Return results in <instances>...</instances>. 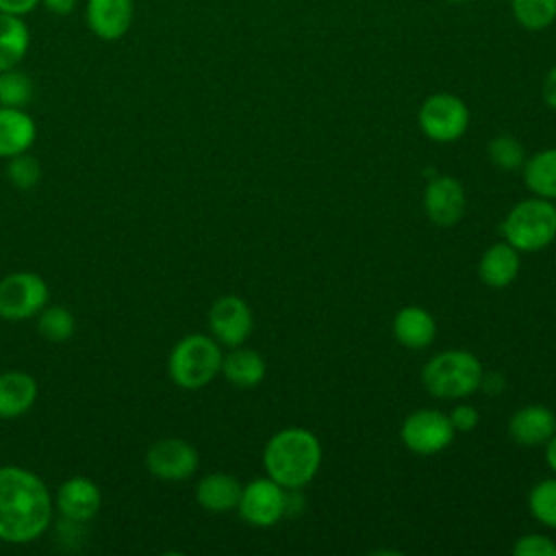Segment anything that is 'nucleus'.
<instances>
[{
    "label": "nucleus",
    "instance_id": "nucleus-1",
    "mask_svg": "<svg viewBox=\"0 0 556 556\" xmlns=\"http://www.w3.org/2000/svg\"><path fill=\"white\" fill-rule=\"evenodd\" d=\"M52 519L48 486L33 471L0 467V539L30 543L41 536Z\"/></svg>",
    "mask_w": 556,
    "mask_h": 556
},
{
    "label": "nucleus",
    "instance_id": "nucleus-2",
    "mask_svg": "<svg viewBox=\"0 0 556 556\" xmlns=\"http://www.w3.org/2000/svg\"><path fill=\"white\" fill-rule=\"evenodd\" d=\"M263 467L280 486L300 491L321 467V443L306 428H282L267 441L263 450Z\"/></svg>",
    "mask_w": 556,
    "mask_h": 556
},
{
    "label": "nucleus",
    "instance_id": "nucleus-3",
    "mask_svg": "<svg viewBox=\"0 0 556 556\" xmlns=\"http://www.w3.org/2000/svg\"><path fill=\"white\" fill-rule=\"evenodd\" d=\"M482 365L467 350H445L434 354L421 369V384L432 397L460 400L480 389Z\"/></svg>",
    "mask_w": 556,
    "mask_h": 556
},
{
    "label": "nucleus",
    "instance_id": "nucleus-4",
    "mask_svg": "<svg viewBox=\"0 0 556 556\" xmlns=\"http://www.w3.org/2000/svg\"><path fill=\"white\" fill-rule=\"evenodd\" d=\"M502 237L519 252L545 250L556 239L554 200L526 198L517 202L502 219Z\"/></svg>",
    "mask_w": 556,
    "mask_h": 556
},
{
    "label": "nucleus",
    "instance_id": "nucleus-5",
    "mask_svg": "<svg viewBox=\"0 0 556 556\" xmlns=\"http://www.w3.org/2000/svg\"><path fill=\"white\" fill-rule=\"evenodd\" d=\"M222 350L213 337L187 334L169 352L167 371L180 389H202L222 371Z\"/></svg>",
    "mask_w": 556,
    "mask_h": 556
},
{
    "label": "nucleus",
    "instance_id": "nucleus-6",
    "mask_svg": "<svg viewBox=\"0 0 556 556\" xmlns=\"http://www.w3.org/2000/svg\"><path fill=\"white\" fill-rule=\"evenodd\" d=\"M417 124L428 139L437 143H452L467 132L469 109L458 96L439 91L421 102Z\"/></svg>",
    "mask_w": 556,
    "mask_h": 556
},
{
    "label": "nucleus",
    "instance_id": "nucleus-7",
    "mask_svg": "<svg viewBox=\"0 0 556 556\" xmlns=\"http://www.w3.org/2000/svg\"><path fill=\"white\" fill-rule=\"evenodd\" d=\"M454 426L443 410L419 408L413 410L400 426L404 447L417 456H434L454 441Z\"/></svg>",
    "mask_w": 556,
    "mask_h": 556
},
{
    "label": "nucleus",
    "instance_id": "nucleus-8",
    "mask_svg": "<svg viewBox=\"0 0 556 556\" xmlns=\"http://www.w3.org/2000/svg\"><path fill=\"white\" fill-rule=\"evenodd\" d=\"M48 302V285L39 274L15 271L0 280V317L22 321L39 315Z\"/></svg>",
    "mask_w": 556,
    "mask_h": 556
},
{
    "label": "nucleus",
    "instance_id": "nucleus-9",
    "mask_svg": "<svg viewBox=\"0 0 556 556\" xmlns=\"http://www.w3.org/2000/svg\"><path fill=\"white\" fill-rule=\"evenodd\" d=\"M241 519L254 528H269L287 515V489L267 478H256L241 489L237 504Z\"/></svg>",
    "mask_w": 556,
    "mask_h": 556
},
{
    "label": "nucleus",
    "instance_id": "nucleus-10",
    "mask_svg": "<svg viewBox=\"0 0 556 556\" xmlns=\"http://www.w3.org/2000/svg\"><path fill=\"white\" fill-rule=\"evenodd\" d=\"M252 311L239 295H222L208 308V328L217 343L237 348L252 334Z\"/></svg>",
    "mask_w": 556,
    "mask_h": 556
},
{
    "label": "nucleus",
    "instance_id": "nucleus-11",
    "mask_svg": "<svg viewBox=\"0 0 556 556\" xmlns=\"http://www.w3.org/2000/svg\"><path fill=\"white\" fill-rule=\"evenodd\" d=\"M195 447L178 437L159 439L148 447V471L161 480H185L198 469Z\"/></svg>",
    "mask_w": 556,
    "mask_h": 556
},
{
    "label": "nucleus",
    "instance_id": "nucleus-12",
    "mask_svg": "<svg viewBox=\"0 0 556 556\" xmlns=\"http://www.w3.org/2000/svg\"><path fill=\"white\" fill-rule=\"evenodd\" d=\"M467 198L460 180L441 174L430 178L424 191V211L428 219L441 228L456 226L465 215Z\"/></svg>",
    "mask_w": 556,
    "mask_h": 556
},
{
    "label": "nucleus",
    "instance_id": "nucleus-13",
    "mask_svg": "<svg viewBox=\"0 0 556 556\" xmlns=\"http://www.w3.org/2000/svg\"><path fill=\"white\" fill-rule=\"evenodd\" d=\"M135 20V0H87L85 22L102 41L122 39Z\"/></svg>",
    "mask_w": 556,
    "mask_h": 556
},
{
    "label": "nucleus",
    "instance_id": "nucleus-14",
    "mask_svg": "<svg viewBox=\"0 0 556 556\" xmlns=\"http://www.w3.org/2000/svg\"><path fill=\"white\" fill-rule=\"evenodd\" d=\"M100 504L98 484L83 476L65 480L56 491V506L67 521H89L100 510Z\"/></svg>",
    "mask_w": 556,
    "mask_h": 556
},
{
    "label": "nucleus",
    "instance_id": "nucleus-15",
    "mask_svg": "<svg viewBox=\"0 0 556 556\" xmlns=\"http://www.w3.org/2000/svg\"><path fill=\"white\" fill-rule=\"evenodd\" d=\"M556 432V415L543 404H528L519 408L508 421V434L519 445H545Z\"/></svg>",
    "mask_w": 556,
    "mask_h": 556
},
{
    "label": "nucleus",
    "instance_id": "nucleus-16",
    "mask_svg": "<svg viewBox=\"0 0 556 556\" xmlns=\"http://www.w3.org/2000/svg\"><path fill=\"white\" fill-rule=\"evenodd\" d=\"M393 337L408 350H424L437 337V321L424 306H402L393 317Z\"/></svg>",
    "mask_w": 556,
    "mask_h": 556
},
{
    "label": "nucleus",
    "instance_id": "nucleus-17",
    "mask_svg": "<svg viewBox=\"0 0 556 556\" xmlns=\"http://www.w3.org/2000/svg\"><path fill=\"white\" fill-rule=\"evenodd\" d=\"M519 274V250L506 241H497L484 250L478 263L480 280L491 289L508 287Z\"/></svg>",
    "mask_w": 556,
    "mask_h": 556
},
{
    "label": "nucleus",
    "instance_id": "nucleus-18",
    "mask_svg": "<svg viewBox=\"0 0 556 556\" xmlns=\"http://www.w3.org/2000/svg\"><path fill=\"white\" fill-rule=\"evenodd\" d=\"M37 400V382L26 371L0 374V419L22 417Z\"/></svg>",
    "mask_w": 556,
    "mask_h": 556
},
{
    "label": "nucleus",
    "instance_id": "nucleus-19",
    "mask_svg": "<svg viewBox=\"0 0 556 556\" xmlns=\"http://www.w3.org/2000/svg\"><path fill=\"white\" fill-rule=\"evenodd\" d=\"M241 482L224 471L204 476L195 486V500L204 510L228 513L235 510L241 497Z\"/></svg>",
    "mask_w": 556,
    "mask_h": 556
},
{
    "label": "nucleus",
    "instance_id": "nucleus-20",
    "mask_svg": "<svg viewBox=\"0 0 556 556\" xmlns=\"http://www.w3.org/2000/svg\"><path fill=\"white\" fill-rule=\"evenodd\" d=\"M37 137L35 122L28 113L15 106H0V156L26 152Z\"/></svg>",
    "mask_w": 556,
    "mask_h": 556
},
{
    "label": "nucleus",
    "instance_id": "nucleus-21",
    "mask_svg": "<svg viewBox=\"0 0 556 556\" xmlns=\"http://www.w3.org/2000/svg\"><path fill=\"white\" fill-rule=\"evenodd\" d=\"M265 361L258 352L250 350V348H232V352H228L222 358V374L226 376V380L239 389H252L256 384L263 382L265 378Z\"/></svg>",
    "mask_w": 556,
    "mask_h": 556
},
{
    "label": "nucleus",
    "instance_id": "nucleus-22",
    "mask_svg": "<svg viewBox=\"0 0 556 556\" xmlns=\"http://www.w3.org/2000/svg\"><path fill=\"white\" fill-rule=\"evenodd\" d=\"M30 46V30L17 15L0 13V72L17 67Z\"/></svg>",
    "mask_w": 556,
    "mask_h": 556
},
{
    "label": "nucleus",
    "instance_id": "nucleus-23",
    "mask_svg": "<svg viewBox=\"0 0 556 556\" xmlns=\"http://www.w3.org/2000/svg\"><path fill=\"white\" fill-rule=\"evenodd\" d=\"M526 187L545 200H556V148L541 150L523 163Z\"/></svg>",
    "mask_w": 556,
    "mask_h": 556
},
{
    "label": "nucleus",
    "instance_id": "nucleus-24",
    "mask_svg": "<svg viewBox=\"0 0 556 556\" xmlns=\"http://www.w3.org/2000/svg\"><path fill=\"white\" fill-rule=\"evenodd\" d=\"M515 22L530 33L549 28L556 22V0H510Z\"/></svg>",
    "mask_w": 556,
    "mask_h": 556
},
{
    "label": "nucleus",
    "instance_id": "nucleus-25",
    "mask_svg": "<svg viewBox=\"0 0 556 556\" xmlns=\"http://www.w3.org/2000/svg\"><path fill=\"white\" fill-rule=\"evenodd\" d=\"M486 154H489V161L504 172L521 169L526 163V148L513 135L493 137L486 146Z\"/></svg>",
    "mask_w": 556,
    "mask_h": 556
},
{
    "label": "nucleus",
    "instance_id": "nucleus-26",
    "mask_svg": "<svg viewBox=\"0 0 556 556\" xmlns=\"http://www.w3.org/2000/svg\"><path fill=\"white\" fill-rule=\"evenodd\" d=\"M37 330L52 343L67 341L74 334V315L65 306H43L37 317Z\"/></svg>",
    "mask_w": 556,
    "mask_h": 556
},
{
    "label": "nucleus",
    "instance_id": "nucleus-27",
    "mask_svg": "<svg viewBox=\"0 0 556 556\" xmlns=\"http://www.w3.org/2000/svg\"><path fill=\"white\" fill-rule=\"evenodd\" d=\"M528 508L536 521L556 528V478H545L530 489Z\"/></svg>",
    "mask_w": 556,
    "mask_h": 556
},
{
    "label": "nucleus",
    "instance_id": "nucleus-28",
    "mask_svg": "<svg viewBox=\"0 0 556 556\" xmlns=\"http://www.w3.org/2000/svg\"><path fill=\"white\" fill-rule=\"evenodd\" d=\"M33 98V83L24 72L7 70L0 74V104L22 109Z\"/></svg>",
    "mask_w": 556,
    "mask_h": 556
},
{
    "label": "nucleus",
    "instance_id": "nucleus-29",
    "mask_svg": "<svg viewBox=\"0 0 556 556\" xmlns=\"http://www.w3.org/2000/svg\"><path fill=\"white\" fill-rule=\"evenodd\" d=\"M7 176H9V180H11L13 187H17V189H30V187H35V185L39 182L41 167H39V163H37L33 156H28L26 152H22V154L11 156L9 167H7Z\"/></svg>",
    "mask_w": 556,
    "mask_h": 556
},
{
    "label": "nucleus",
    "instance_id": "nucleus-30",
    "mask_svg": "<svg viewBox=\"0 0 556 556\" xmlns=\"http://www.w3.org/2000/svg\"><path fill=\"white\" fill-rule=\"evenodd\" d=\"M517 556H556V543L545 534H523L513 545Z\"/></svg>",
    "mask_w": 556,
    "mask_h": 556
},
{
    "label": "nucleus",
    "instance_id": "nucleus-31",
    "mask_svg": "<svg viewBox=\"0 0 556 556\" xmlns=\"http://www.w3.org/2000/svg\"><path fill=\"white\" fill-rule=\"evenodd\" d=\"M447 417L456 432H471L480 421V413L471 404H456Z\"/></svg>",
    "mask_w": 556,
    "mask_h": 556
},
{
    "label": "nucleus",
    "instance_id": "nucleus-32",
    "mask_svg": "<svg viewBox=\"0 0 556 556\" xmlns=\"http://www.w3.org/2000/svg\"><path fill=\"white\" fill-rule=\"evenodd\" d=\"M41 0H0V13H9V15H17L24 17L30 11H35V7Z\"/></svg>",
    "mask_w": 556,
    "mask_h": 556
},
{
    "label": "nucleus",
    "instance_id": "nucleus-33",
    "mask_svg": "<svg viewBox=\"0 0 556 556\" xmlns=\"http://www.w3.org/2000/svg\"><path fill=\"white\" fill-rule=\"evenodd\" d=\"M541 96L543 102L556 111V63L549 67V72L543 78V87H541Z\"/></svg>",
    "mask_w": 556,
    "mask_h": 556
},
{
    "label": "nucleus",
    "instance_id": "nucleus-34",
    "mask_svg": "<svg viewBox=\"0 0 556 556\" xmlns=\"http://www.w3.org/2000/svg\"><path fill=\"white\" fill-rule=\"evenodd\" d=\"M506 387V380L502 374H482V380H480V389L486 391L489 395H500Z\"/></svg>",
    "mask_w": 556,
    "mask_h": 556
},
{
    "label": "nucleus",
    "instance_id": "nucleus-35",
    "mask_svg": "<svg viewBox=\"0 0 556 556\" xmlns=\"http://www.w3.org/2000/svg\"><path fill=\"white\" fill-rule=\"evenodd\" d=\"M78 0H41V4L54 15H70L76 9Z\"/></svg>",
    "mask_w": 556,
    "mask_h": 556
},
{
    "label": "nucleus",
    "instance_id": "nucleus-36",
    "mask_svg": "<svg viewBox=\"0 0 556 556\" xmlns=\"http://www.w3.org/2000/svg\"><path fill=\"white\" fill-rule=\"evenodd\" d=\"M545 463L547 467L556 473V432L549 437V441L545 443Z\"/></svg>",
    "mask_w": 556,
    "mask_h": 556
},
{
    "label": "nucleus",
    "instance_id": "nucleus-37",
    "mask_svg": "<svg viewBox=\"0 0 556 556\" xmlns=\"http://www.w3.org/2000/svg\"><path fill=\"white\" fill-rule=\"evenodd\" d=\"M443 2H452V4H463V2H473V0H443Z\"/></svg>",
    "mask_w": 556,
    "mask_h": 556
},
{
    "label": "nucleus",
    "instance_id": "nucleus-38",
    "mask_svg": "<svg viewBox=\"0 0 556 556\" xmlns=\"http://www.w3.org/2000/svg\"><path fill=\"white\" fill-rule=\"evenodd\" d=\"M0 74H2V72H0Z\"/></svg>",
    "mask_w": 556,
    "mask_h": 556
}]
</instances>
